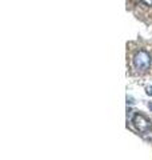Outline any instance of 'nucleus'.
<instances>
[{
    "label": "nucleus",
    "mask_w": 152,
    "mask_h": 160,
    "mask_svg": "<svg viewBox=\"0 0 152 160\" xmlns=\"http://www.w3.org/2000/svg\"><path fill=\"white\" fill-rule=\"evenodd\" d=\"M132 62H134V66L138 71L144 72L151 66V55L147 51H144V49H140V51H138L134 55Z\"/></svg>",
    "instance_id": "obj_1"
},
{
    "label": "nucleus",
    "mask_w": 152,
    "mask_h": 160,
    "mask_svg": "<svg viewBox=\"0 0 152 160\" xmlns=\"http://www.w3.org/2000/svg\"><path fill=\"white\" fill-rule=\"evenodd\" d=\"M132 122H134V126L136 127V129H138L139 132H147L151 127V122L141 113H136L134 116Z\"/></svg>",
    "instance_id": "obj_2"
},
{
    "label": "nucleus",
    "mask_w": 152,
    "mask_h": 160,
    "mask_svg": "<svg viewBox=\"0 0 152 160\" xmlns=\"http://www.w3.org/2000/svg\"><path fill=\"white\" fill-rule=\"evenodd\" d=\"M141 3H144L145 6H152V0H140Z\"/></svg>",
    "instance_id": "obj_3"
},
{
    "label": "nucleus",
    "mask_w": 152,
    "mask_h": 160,
    "mask_svg": "<svg viewBox=\"0 0 152 160\" xmlns=\"http://www.w3.org/2000/svg\"><path fill=\"white\" fill-rule=\"evenodd\" d=\"M147 93L152 96V87H148V88H147Z\"/></svg>",
    "instance_id": "obj_4"
},
{
    "label": "nucleus",
    "mask_w": 152,
    "mask_h": 160,
    "mask_svg": "<svg viewBox=\"0 0 152 160\" xmlns=\"http://www.w3.org/2000/svg\"><path fill=\"white\" fill-rule=\"evenodd\" d=\"M148 108H149L151 111H152V103H149V104H148Z\"/></svg>",
    "instance_id": "obj_5"
}]
</instances>
